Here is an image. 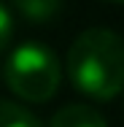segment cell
<instances>
[{
	"label": "cell",
	"mask_w": 124,
	"mask_h": 127,
	"mask_svg": "<svg viewBox=\"0 0 124 127\" xmlns=\"http://www.w3.org/2000/svg\"><path fill=\"white\" fill-rule=\"evenodd\" d=\"M68 78L92 100L124 92V38L108 27L84 30L68 49Z\"/></svg>",
	"instance_id": "obj_1"
},
{
	"label": "cell",
	"mask_w": 124,
	"mask_h": 127,
	"mask_svg": "<svg viewBox=\"0 0 124 127\" xmlns=\"http://www.w3.org/2000/svg\"><path fill=\"white\" fill-rule=\"evenodd\" d=\"M5 84L8 89L27 103H46L57 95L62 68L57 54L38 41H27L8 54L5 60Z\"/></svg>",
	"instance_id": "obj_2"
},
{
	"label": "cell",
	"mask_w": 124,
	"mask_h": 127,
	"mask_svg": "<svg viewBox=\"0 0 124 127\" xmlns=\"http://www.w3.org/2000/svg\"><path fill=\"white\" fill-rule=\"evenodd\" d=\"M49 127H108V122L97 108L84 105V103H73V105L59 108L51 116Z\"/></svg>",
	"instance_id": "obj_3"
},
{
	"label": "cell",
	"mask_w": 124,
	"mask_h": 127,
	"mask_svg": "<svg viewBox=\"0 0 124 127\" xmlns=\"http://www.w3.org/2000/svg\"><path fill=\"white\" fill-rule=\"evenodd\" d=\"M62 3L65 0H14L16 11L27 22H35V25H46L51 19H57L62 11Z\"/></svg>",
	"instance_id": "obj_4"
},
{
	"label": "cell",
	"mask_w": 124,
	"mask_h": 127,
	"mask_svg": "<svg viewBox=\"0 0 124 127\" xmlns=\"http://www.w3.org/2000/svg\"><path fill=\"white\" fill-rule=\"evenodd\" d=\"M0 127H43L41 119L14 100H0Z\"/></svg>",
	"instance_id": "obj_5"
},
{
	"label": "cell",
	"mask_w": 124,
	"mask_h": 127,
	"mask_svg": "<svg viewBox=\"0 0 124 127\" xmlns=\"http://www.w3.org/2000/svg\"><path fill=\"white\" fill-rule=\"evenodd\" d=\"M11 35H14V19H11V11L0 3V54H3V49L11 43Z\"/></svg>",
	"instance_id": "obj_6"
},
{
	"label": "cell",
	"mask_w": 124,
	"mask_h": 127,
	"mask_svg": "<svg viewBox=\"0 0 124 127\" xmlns=\"http://www.w3.org/2000/svg\"><path fill=\"white\" fill-rule=\"evenodd\" d=\"M108 3H124V0H108Z\"/></svg>",
	"instance_id": "obj_7"
}]
</instances>
